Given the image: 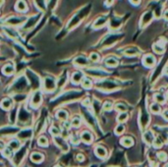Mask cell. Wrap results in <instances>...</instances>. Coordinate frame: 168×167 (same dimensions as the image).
Returning a JSON list of instances; mask_svg holds the SVG:
<instances>
[{
	"instance_id": "obj_1",
	"label": "cell",
	"mask_w": 168,
	"mask_h": 167,
	"mask_svg": "<svg viewBox=\"0 0 168 167\" xmlns=\"http://www.w3.org/2000/svg\"><path fill=\"white\" fill-rule=\"evenodd\" d=\"M18 120H19V124H28L31 122L32 120V115L28 110H26V108L24 107H21L20 111H19V116H18Z\"/></svg>"
},
{
	"instance_id": "obj_19",
	"label": "cell",
	"mask_w": 168,
	"mask_h": 167,
	"mask_svg": "<svg viewBox=\"0 0 168 167\" xmlns=\"http://www.w3.org/2000/svg\"><path fill=\"white\" fill-rule=\"evenodd\" d=\"M143 141L147 142L148 145H150L153 142V134L150 131H148L143 134Z\"/></svg>"
},
{
	"instance_id": "obj_25",
	"label": "cell",
	"mask_w": 168,
	"mask_h": 167,
	"mask_svg": "<svg viewBox=\"0 0 168 167\" xmlns=\"http://www.w3.org/2000/svg\"><path fill=\"white\" fill-rule=\"evenodd\" d=\"M151 18H153V13H151V12H147L145 15L143 16L142 25H146V24H148L151 20Z\"/></svg>"
},
{
	"instance_id": "obj_31",
	"label": "cell",
	"mask_w": 168,
	"mask_h": 167,
	"mask_svg": "<svg viewBox=\"0 0 168 167\" xmlns=\"http://www.w3.org/2000/svg\"><path fill=\"white\" fill-rule=\"evenodd\" d=\"M82 84L83 87L85 88H91V81L89 79V78H84L82 80Z\"/></svg>"
},
{
	"instance_id": "obj_3",
	"label": "cell",
	"mask_w": 168,
	"mask_h": 167,
	"mask_svg": "<svg viewBox=\"0 0 168 167\" xmlns=\"http://www.w3.org/2000/svg\"><path fill=\"white\" fill-rule=\"evenodd\" d=\"M27 86H28L27 80L24 77H20L14 83V85H13V87H12V90L15 91H22L27 88Z\"/></svg>"
},
{
	"instance_id": "obj_46",
	"label": "cell",
	"mask_w": 168,
	"mask_h": 167,
	"mask_svg": "<svg viewBox=\"0 0 168 167\" xmlns=\"http://www.w3.org/2000/svg\"><path fill=\"white\" fill-rule=\"evenodd\" d=\"M50 133L53 135V136H55V137H57L58 135H59V130L57 128H55V127H51L50 129Z\"/></svg>"
},
{
	"instance_id": "obj_56",
	"label": "cell",
	"mask_w": 168,
	"mask_h": 167,
	"mask_svg": "<svg viewBox=\"0 0 168 167\" xmlns=\"http://www.w3.org/2000/svg\"><path fill=\"white\" fill-rule=\"evenodd\" d=\"M2 2H3V0H0V3H2Z\"/></svg>"
},
{
	"instance_id": "obj_18",
	"label": "cell",
	"mask_w": 168,
	"mask_h": 167,
	"mask_svg": "<svg viewBox=\"0 0 168 167\" xmlns=\"http://www.w3.org/2000/svg\"><path fill=\"white\" fill-rule=\"evenodd\" d=\"M74 63L78 66H86L89 64V62L86 60V57H84V56H79V57H77L74 60Z\"/></svg>"
},
{
	"instance_id": "obj_59",
	"label": "cell",
	"mask_w": 168,
	"mask_h": 167,
	"mask_svg": "<svg viewBox=\"0 0 168 167\" xmlns=\"http://www.w3.org/2000/svg\"><path fill=\"white\" fill-rule=\"evenodd\" d=\"M167 167H168V166H167Z\"/></svg>"
},
{
	"instance_id": "obj_16",
	"label": "cell",
	"mask_w": 168,
	"mask_h": 167,
	"mask_svg": "<svg viewBox=\"0 0 168 167\" xmlns=\"http://www.w3.org/2000/svg\"><path fill=\"white\" fill-rule=\"evenodd\" d=\"M14 65H13L12 63H8L7 65L4 66L3 68V73L6 76H10V75H12L13 73H14Z\"/></svg>"
},
{
	"instance_id": "obj_48",
	"label": "cell",
	"mask_w": 168,
	"mask_h": 167,
	"mask_svg": "<svg viewBox=\"0 0 168 167\" xmlns=\"http://www.w3.org/2000/svg\"><path fill=\"white\" fill-rule=\"evenodd\" d=\"M71 141H72V142H73V144H74V145H78V144H79V138H78V137L76 136V135H75V136H73V137H72Z\"/></svg>"
},
{
	"instance_id": "obj_54",
	"label": "cell",
	"mask_w": 168,
	"mask_h": 167,
	"mask_svg": "<svg viewBox=\"0 0 168 167\" xmlns=\"http://www.w3.org/2000/svg\"><path fill=\"white\" fill-rule=\"evenodd\" d=\"M165 18L168 20V11H166V13H165Z\"/></svg>"
},
{
	"instance_id": "obj_57",
	"label": "cell",
	"mask_w": 168,
	"mask_h": 167,
	"mask_svg": "<svg viewBox=\"0 0 168 167\" xmlns=\"http://www.w3.org/2000/svg\"><path fill=\"white\" fill-rule=\"evenodd\" d=\"M166 73H167V74H168V69H167V71H166Z\"/></svg>"
},
{
	"instance_id": "obj_49",
	"label": "cell",
	"mask_w": 168,
	"mask_h": 167,
	"mask_svg": "<svg viewBox=\"0 0 168 167\" xmlns=\"http://www.w3.org/2000/svg\"><path fill=\"white\" fill-rule=\"evenodd\" d=\"M89 104H91V99H89V98H86V99H84V101H83V105H85V106H89Z\"/></svg>"
},
{
	"instance_id": "obj_58",
	"label": "cell",
	"mask_w": 168,
	"mask_h": 167,
	"mask_svg": "<svg viewBox=\"0 0 168 167\" xmlns=\"http://www.w3.org/2000/svg\"><path fill=\"white\" fill-rule=\"evenodd\" d=\"M167 96H168V93H167Z\"/></svg>"
},
{
	"instance_id": "obj_2",
	"label": "cell",
	"mask_w": 168,
	"mask_h": 167,
	"mask_svg": "<svg viewBox=\"0 0 168 167\" xmlns=\"http://www.w3.org/2000/svg\"><path fill=\"white\" fill-rule=\"evenodd\" d=\"M56 88L55 79L53 77H45L43 81V88L47 93H52Z\"/></svg>"
},
{
	"instance_id": "obj_17",
	"label": "cell",
	"mask_w": 168,
	"mask_h": 167,
	"mask_svg": "<svg viewBox=\"0 0 168 167\" xmlns=\"http://www.w3.org/2000/svg\"><path fill=\"white\" fill-rule=\"evenodd\" d=\"M154 63H155V59L153 55H147L145 58H143V64H145L146 66H153Z\"/></svg>"
},
{
	"instance_id": "obj_13",
	"label": "cell",
	"mask_w": 168,
	"mask_h": 167,
	"mask_svg": "<svg viewBox=\"0 0 168 167\" xmlns=\"http://www.w3.org/2000/svg\"><path fill=\"white\" fill-rule=\"evenodd\" d=\"M39 19V15H37V16H34V17H32L30 20L27 22V24L25 25V27H24V29H28L30 28H32V27H34V25H36V23L37 22V20Z\"/></svg>"
},
{
	"instance_id": "obj_47",
	"label": "cell",
	"mask_w": 168,
	"mask_h": 167,
	"mask_svg": "<svg viewBox=\"0 0 168 167\" xmlns=\"http://www.w3.org/2000/svg\"><path fill=\"white\" fill-rule=\"evenodd\" d=\"M37 3L39 5V8H41V9H44L45 7V0H37Z\"/></svg>"
},
{
	"instance_id": "obj_32",
	"label": "cell",
	"mask_w": 168,
	"mask_h": 167,
	"mask_svg": "<svg viewBox=\"0 0 168 167\" xmlns=\"http://www.w3.org/2000/svg\"><path fill=\"white\" fill-rule=\"evenodd\" d=\"M5 32H6L7 36L12 37V39H16L18 36L17 33H16V31H14V29H5Z\"/></svg>"
},
{
	"instance_id": "obj_9",
	"label": "cell",
	"mask_w": 168,
	"mask_h": 167,
	"mask_svg": "<svg viewBox=\"0 0 168 167\" xmlns=\"http://www.w3.org/2000/svg\"><path fill=\"white\" fill-rule=\"evenodd\" d=\"M54 142H55V144L57 145L60 149H63L64 152H67V150H68V149H69L68 145H67L66 142H65L62 138H60V137H55V138H54Z\"/></svg>"
},
{
	"instance_id": "obj_36",
	"label": "cell",
	"mask_w": 168,
	"mask_h": 167,
	"mask_svg": "<svg viewBox=\"0 0 168 167\" xmlns=\"http://www.w3.org/2000/svg\"><path fill=\"white\" fill-rule=\"evenodd\" d=\"M153 50L155 51L156 53H158V54H160V53H163L164 48H163V46H162V45L154 44V45H153Z\"/></svg>"
},
{
	"instance_id": "obj_38",
	"label": "cell",
	"mask_w": 168,
	"mask_h": 167,
	"mask_svg": "<svg viewBox=\"0 0 168 167\" xmlns=\"http://www.w3.org/2000/svg\"><path fill=\"white\" fill-rule=\"evenodd\" d=\"M150 109H151V111L154 113H158L160 111V106H159L157 103H153L150 105Z\"/></svg>"
},
{
	"instance_id": "obj_6",
	"label": "cell",
	"mask_w": 168,
	"mask_h": 167,
	"mask_svg": "<svg viewBox=\"0 0 168 167\" xmlns=\"http://www.w3.org/2000/svg\"><path fill=\"white\" fill-rule=\"evenodd\" d=\"M26 21L25 17H11L8 20H6V23L11 26H19L23 24Z\"/></svg>"
},
{
	"instance_id": "obj_53",
	"label": "cell",
	"mask_w": 168,
	"mask_h": 167,
	"mask_svg": "<svg viewBox=\"0 0 168 167\" xmlns=\"http://www.w3.org/2000/svg\"><path fill=\"white\" fill-rule=\"evenodd\" d=\"M113 2V0H106V3H107V5H110L111 3Z\"/></svg>"
},
{
	"instance_id": "obj_14",
	"label": "cell",
	"mask_w": 168,
	"mask_h": 167,
	"mask_svg": "<svg viewBox=\"0 0 168 167\" xmlns=\"http://www.w3.org/2000/svg\"><path fill=\"white\" fill-rule=\"evenodd\" d=\"M81 139H82L83 142H85L86 144H89V142H93V136H91V134L88 131L83 132L82 135H81Z\"/></svg>"
},
{
	"instance_id": "obj_24",
	"label": "cell",
	"mask_w": 168,
	"mask_h": 167,
	"mask_svg": "<svg viewBox=\"0 0 168 167\" xmlns=\"http://www.w3.org/2000/svg\"><path fill=\"white\" fill-rule=\"evenodd\" d=\"M56 116H57L58 119L60 120H66L67 118H68V112L66 111V110H59V111L56 113Z\"/></svg>"
},
{
	"instance_id": "obj_10",
	"label": "cell",
	"mask_w": 168,
	"mask_h": 167,
	"mask_svg": "<svg viewBox=\"0 0 168 167\" xmlns=\"http://www.w3.org/2000/svg\"><path fill=\"white\" fill-rule=\"evenodd\" d=\"M98 87L99 88H102L103 90H114V88H117V86L115 85L114 83L112 82H109V81H105V82L101 83V84H98Z\"/></svg>"
},
{
	"instance_id": "obj_37",
	"label": "cell",
	"mask_w": 168,
	"mask_h": 167,
	"mask_svg": "<svg viewBox=\"0 0 168 167\" xmlns=\"http://www.w3.org/2000/svg\"><path fill=\"white\" fill-rule=\"evenodd\" d=\"M157 157L160 161H166L167 160V154H166V152H158L157 153Z\"/></svg>"
},
{
	"instance_id": "obj_26",
	"label": "cell",
	"mask_w": 168,
	"mask_h": 167,
	"mask_svg": "<svg viewBox=\"0 0 168 167\" xmlns=\"http://www.w3.org/2000/svg\"><path fill=\"white\" fill-rule=\"evenodd\" d=\"M106 20H107L106 17H100V18H98L96 21V23H94L93 27H94V28H99V27H102L105 24V22H106Z\"/></svg>"
},
{
	"instance_id": "obj_12",
	"label": "cell",
	"mask_w": 168,
	"mask_h": 167,
	"mask_svg": "<svg viewBox=\"0 0 168 167\" xmlns=\"http://www.w3.org/2000/svg\"><path fill=\"white\" fill-rule=\"evenodd\" d=\"M148 121H150V117L147 114V112H143V114L141 115V118H140V123H141V126L142 128H145L148 126Z\"/></svg>"
},
{
	"instance_id": "obj_15",
	"label": "cell",
	"mask_w": 168,
	"mask_h": 167,
	"mask_svg": "<svg viewBox=\"0 0 168 167\" xmlns=\"http://www.w3.org/2000/svg\"><path fill=\"white\" fill-rule=\"evenodd\" d=\"M16 9L20 12H25L28 9V6H27V3L24 0H19L17 4H16Z\"/></svg>"
},
{
	"instance_id": "obj_23",
	"label": "cell",
	"mask_w": 168,
	"mask_h": 167,
	"mask_svg": "<svg viewBox=\"0 0 168 167\" xmlns=\"http://www.w3.org/2000/svg\"><path fill=\"white\" fill-rule=\"evenodd\" d=\"M96 153L97 156L103 158V157L106 156V149H105L104 147H96Z\"/></svg>"
},
{
	"instance_id": "obj_11",
	"label": "cell",
	"mask_w": 168,
	"mask_h": 167,
	"mask_svg": "<svg viewBox=\"0 0 168 167\" xmlns=\"http://www.w3.org/2000/svg\"><path fill=\"white\" fill-rule=\"evenodd\" d=\"M13 106V100L9 98H4L1 101V108L4 110H10L11 107Z\"/></svg>"
},
{
	"instance_id": "obj_42",
	"label": "cell",
	"mask_w": 168,
	"mask_h": 167,
	"mask_svg": "<svg viewBox=\"0 0 168 167\" xmlns=\"http://www.w3.org/2000/svg\"><path fill=\"white\" fill-rule=\"evenodd\" d=\"M154 98H155V100L157 101V102H164L165 101L164 96L162 95H160V93H157V95H155Z\"/></svg>"
},
{
	"instance_id": "obj_33",
	"label": "cell",
	"mask_w": 168,
	"mask_h": 167,
	"mask_svg": "<svg viewBox=\"0 0 168 167\" xmlns=\"http://www.w3.org/2000/svg\"><path fill=\"white\" fill-rule=\"evenodd\" d=\"M162 144H163V142H162L161 138H157L153 141V147H155V149H159V147H161Z\"/></svg>"
},
{
	"instance_id": "obj_4",
	"label": "cell",
	"mask_w": 168,
	"mask_h": 167,
	"mask_svg": "<svg viewBox=\"0 0 168 167\" xmlns=\"http://www.w3.org/2000/svg\"><path fill=\"white\" fill-rule=\"evenodd\" d=\"M27 76L29 77V81H30V83L32 84V87L34 88L39 87V77H37V74H34V72L28 70V71H27Z\"/></svg>"
},
{
	"instance_id": "obj_8",
	"label": "cell",
	"mask_w": 168,
	"mask_h": 167,
	"mask_svg": "<svg viewBox=\"0 0 168 167\" xmlns=\"http://www.w3.org/2000/svg\"><path fill=\"white\" fill-rule=\"evenodd\" d=\"M32 131L31 129L22 130L20 133L18 134V138L20 140H29L32 138Z\"/></svg>"
},
{
	"instance_id": "obj_44",
	"label": "cell",
	"mask_w": 168,
	"mask_h": 167,
	"mask_svg": "<svg viewBox=\"0 0 168 167\" xmlns=\"http://www.w3.org/2000/svg\"><path fill=\"white\" fill-rule=\"evenodd\" d=\"M127 117H128V115H127L126 113H122V114L119 115L118 121H119V122H124L125 120H127Z\"/></svg>"
},
{
	"instance_id": "obj_35",
	"label": "cell",
	"mask_w": 168,
	"mask_h": 167,
	"mask_svg": "<svg viewBox=\"0 0 168 167\" xmlns=\"http://www.w3.org/2000/svg\"><path fill=\"white\" fill-rule=\"evenodd\" d=\"M72 125L74 126V127H79L81 125V118L78 116H75L72 120Z\"/></svg>"
},
{
	"instance_id": "obj_51",
	"label": "cell",
	"mask_w": 168,
	"mask_h": 167,
	"mask_svg": "<svg viewBox=\"0 0 168 167\" xmlns=\"http://www.w3.org/2000/svg\"><path fill=\"white\" fill-rule=\"evenodd\" d=\"M130 1H131L133 4L137 5V4H139V3H140V2H141V0H130Z\"/></svg>"
},
{
	"instance_id": "obj_28",
	"label": "cell",
	"mask_w": 168,
	"mask_h": 167,
	"mask_svg": "<svg viewBox=\"0 0 168 167\" xmlns=\"http://www.w3.org/2000/svg\"><path fill=\"white\" fill-rule=\"evenodd\" d=\"M105 64H106L107 66H109V67H115V66H117L118 62L115 58L109 57V58H107L106 60H105Z\"/></svg>"
},
{
	"instance_id": "obj_50",
	"label": "cell",
	"mask_w": 168,
	"mask_h": 167,
	"mask_svg": "<svg viewBox=\"0 0 168 167\" xmlns=\"http://www.w3.org/2000/svg\"><path fill=\"white\" fill-rule=\"evenodd\" d=\"M77 160L78 161H83L84 160V155L83 154H78L77 155Z\"/></svg>"
},
{
	"instance_id": "obj_34",
	"label": "cell",
	"mask_w": 168,
	"mask_h": 167,
	"mask_svg": "<svg viewBox=\"0 0 168 167\" xmlns=\"http://www.w3.org/2000/svg\"><path fill=\"white\" fill-rule=\"evenodd\" d=\"M47 139L45 138V137H40V138L39 139V141H37V144H39L40 147H46L47 145Z\"/></svg>"
},
{
	"instance_id": "obj_22",
	"label": "cell",
	"mask_w": 168,
	"mask_h": 167,
	"mask_svg": "<svg viewBox=\"0 0 168 167\" xmlns=\"http://www.w3.org/2000/svg\"><path fill=\"white\" fill-rule=\"evenodd\" d=\"M31 159L32 161H34V162H40L42 159H43V155L41 153H39V152H34L31 155Z\"/></svg>"
},
{
	"instance_id": "obj_39",
	"label": "cell",
	"mask_w": 168,
	"mask_h": 167,
	"mask_svg": "<svg viewBox=\"0 0 168 167\" xmlns=\"http://www.w3.org/2000/svg\"><path fill=\"white\" fill-rule=\"evenodd\" d=\"M115 108L117 109L118 111H121V112H125L126 110H127L126 105H124L123 103H118V104H116Z\"/></svg>"
},
{
	"instance_id": "obj_27",
	"label": "cell",
	"mask_w": 168,
	"mask_h": 167,
	"mask_svg": "<svg viewBox=\"0 0 168 167\" xmlns=\"http://www.w3.org/2000/svg\"><path fill=\"white\" fill-rule=\"evenodd\" d=\"M119 37H120V36H116V34H114V36H111L110 37H108V39L104 41V45H111L113 44V42H115L116 40H117Z\"/></svg>"
},
{
	"instance_id": "obj_52",
	"label": "cell",
	"mask_w": 168,
	"mask_h": 167,
	"mask_svg": "<svg viewBox=\"0 0 168 167\" xmlns=\"http://www.w3.org/2000/svg\"><path fill=\"white\" fill-rule=\"evenodd\" d=\"M4 149V145L2 144V142H0V152H1V150H3Z\"/></svg>"
},
{
	"instance_id": "obj_5",
	"label": "cell",
	"mask_w": 168,
	"mask_h": 167,
	"mask_svg": "<svg viewBox=\"0 0 168 167\" xmlns=\"http://www.w3.org/2000/svg\"><path fill=\"white\" fill-rule=\"evenodd\" d=\"M40 102H41V93H40V91H36V93L32 95L31 105L32 108H37L40 104Z\"/></svg>"
},
{
	"instance_id": "obj_30",
	"label": "cell",
	"mask_w": 168,
	"mask_h": 167,
	"mask_svg": "<svg viewBox=\"0 0 168 167\" xmlns=\"http://www.w3.org/2000/svg\"><path fill=\"white\" fill-rule=\"evenodd\" d=\"M125 54L127 56H134V55H137L138 53H139V51L136 48H128V49L125 50Z\"/></svg>"
},
{
	"instance_id": "obj_40",
	"label": "cell",
	"mask_w": 168,
	"mask_h": 167,
	"mask_svg": "<svg viewBox=\"0 0 168 167\" xmlns=\"http://www.w3.org/2000/svg\"><path fill=\"white\" fill-rule=\"evenodd\" d=\"M12 149H10V147H7V149H3V155L5 157H10L11 155H12Z\"/></svg>"
},
{
	"instance_id": "obj_45",
	"label": "cell",
	"mask_w": 168,
	"mask_h": 167,
	"mask_svg": "<svg viewBox=\"0 0 168 167\" xmlns=\"http://www.w3.org/2000/svg\"><path fill=\"white\" fill-rule=\"evenodd\" d=\"M91 61H93V62H96V61H98V59H99V56L97 53H91Z\"/></svg>"
},
{
	"instance_id": "obj_29",
	"label": "cell",
	"mask_w": 168,
	"mask_h": 167,
	"mask_svg": "<svg viewBox=\"0 0 168 167\" xmlns=\"http://www.w3.org/2000/svg\"><path fill=\"white\" fill-rule=\"evenodd\" d=\"M9 147L12 149H18L20 147V142L18 140H12L9 142Z\"/></svg>"
},
{
	"instance_id": "obj_43",
	"label": "cell",
	"mask_w": 168,
	"mask_h": 167,
	"mask_svg": "<svg viewBox=\"0 0 168 167\" xmlns=\"http://www.w3.org/2000/svg\"><path fill=\"white\" fill-rule=\"evenodd\" d=\"M124 132V126L123 125H118L117 126V128L115 129V133L117 134V135H120V134H122Z\"/></svg>"
},
{
	"instance_id": "obj_21",
	"label": "cell",
	"mask_w": 168,
	"mask_h": 167,
	"mask_svg": "<svg viewBox=\"0 0 168 167\" xmlns=\"http://www.w3.org/2000/svg\"><path fill=\"white\" fill-rule=\"evenodd\" d=\"M121 144L124 145V147H132L133 144H134V141H133L132 138H130V137H125V138H123L121 140Z\"/></svg>"
},
{
	"instance_id": "obj_55",
	"label": "cell",
	"mask_w": 168,
	"mask_h": 167,
	"mask_svg": "<svg viewBox=\"0 0 168 167\" xmlns=\"http://www.w3.org/2000/svg\"><path fill=\"white\" fill-rule=\"evenodd\" d=\"M55 167H62V166H60V165H56Z\"/></svg>"
},
{
	"instance_id": "obj_20",
	"label": "cell",
	"mask_w": 168,
	"mask_h": 167,
	"mask_svg": "<svg viewBox=\"0 0 168 167\" xmlns=\"http://www.w3.org/2000/svg\"><path fill=\"white\" fill-rule=\"evenodd\" d=\"M83 80V75L80 72H76L72 76V82L74 84H79Z\"/></svg>"
},
{
	"instance_id": "obj_7",
	"label": "cell",
	"mask_w": 168,
	"mask_h": 167,
	"mask_svg": "<svg viewBox=\"0 0 168 167\" xmlns=\"http://www.w3.org/2000/svg\"><path fill=\"white\" fill-rule=\"evenodd\" d=\"M26 152H27V149L26 147H22L20 150H18V152L16 153L15 156H14V163L16 165H19L21 163V161L23 160L24 156L26 154Z\"/></svg>"
},
{
	"instance_id": "obj_41",
	"label": "cell",
	"mask_w": 168,
	"mask_h": 167,
	"mask_svg": "<svg viewBox=\"0 0 168 167\" xmlns=\"http://www.w3.org/2000/svg\"><path fill=\"white\" fill-rule=\"evenodd\" d=\"M112 106H113V104H112V102H110V101H105L104 102V104H103V109L104 110H110L111 108H112Z\"/></svg>"
}]
</instances>
